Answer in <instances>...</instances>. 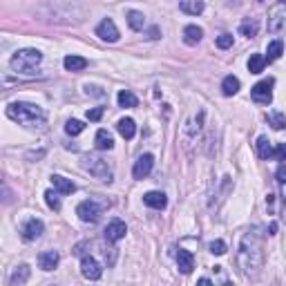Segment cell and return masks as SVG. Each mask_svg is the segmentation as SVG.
<instances>
[{
	"label": "cell",
	"mask_w": 286,
	"mask_h": 286,
	"mask_svg": "<svg viewBox=\"0 0 286 286\" xmlns=\"http://www.w3.org/2000/svg\"><path fill=\"white\" fill-rule=\"evenodd\" d=\"M127 25H130L135 32H143L145 27V16L141 14V11H127Z\"/></svg>",
	"instance_id": "obj_25"
},
{
	"label": "cell",
	"mask_w": 286,
	"mask_h": 286,
	"mask_svg": "<svg viewBox=\"0 0 286 286\" xmlns=\"http://www.w3.org/2000/svg\"><path fill=\"white\" fill-rule=\"evenodd\" d=\"M127 233V226H125V222H121V219H112V222L105 226V241H119V239H123Z\"/></svg>",
	"instance_id": "obj_12"
},
{
	"label": "cell",
	"mask_w": 286,
	"mask_h": 286,
	"mask_svg": "<svg viewBox=\"0 0 286 286\" xmlns=\"http://www.w3.org/2000/svg\"><path fill=\"white\" fill-rule=\"evenodd\" d=\"M177 266H179V271L184 273V275H190L192 269H194L192 253L190 251H184V248H179V253H177Z\"/></svg>",
	"instance_id": "obj_14"
},
{
	"label": "cell",
	"mask_w": 286,
	"mask_h": 286,
	"mask_svg": "<svg viewBox=\"0 0 286 286\" xmlns=\"http://www.w3.org/2000/svg\"><path fill=\"white\" fill-rule=\"evenodd\" d=\"M7 117L11 121H16V123L25 125V127H45V123H47L45 109L40 105H36V103H25V101L9 103Z\"/></svg>",
	"instance_id": "obj_2"
},
{
	"label": "cell",
	"mask_w": 286,
	"mask_h": 286,
	"mask_svg": "<svg viewBox=\"0 0 286 286\" xmlns=\"http://www.w3.org/2000/svg\"><path fill=\"white\" fill-rule=\"evenodd\" d=\"M85 90H87V94H92V96H103L101 87H94V85H92V87H90V85H87V87H85Z\"/></svg>",
	"instance_id": "obj_38"
},
{
	"label": "cell",
	"mask_w": 286,
	"mask_h": 286,
	"mask_svg": "<svg viewBox=\"0 0 286 286\" xmlns=\"http://www.w3.org/2000/svg\"><path fill=\"white\" fill-rule=\"evenodd\" d=\"M117 127H119V135L123 139H135V135H137V123L132 119H121Z\"/></svg>",
	"instance_id": "obj_21"
},
{
	"label": "cell",
	"mask_w": 286,
	"mask_h": 286,
	"mask_svg": "<svg viewBox=\"0 0 286 286\" xmlns=\"http://www.w3.org/2000/svg\"><path fill=\"white\" fill-rule=\"evenodd\" d=\"M273 159H277V161H284L286 159V143H277V148L273 150Z\"/></svg>",
	"instance_id": "obj_35"
},
{
	"label": "cell",
	"mask_w": 286,
	"mask_h": 286,
	"mask_svg": "<svg viewBox=\"0 0 286 286\" xmlns=\"http://www.w3.org/2000/svg\"><path fill=\"white\" fill-rule=\"evenodd\" d=\"M269 123L275 127V130H284V127H286V114H282V112H271L269 114Z\"/></svg>",
	"instance_id": "obj_31"
},
{
	"label": "cell",
	"mask_w": 286,
	"mask_h": 286,
	"mask_svg": "<svg viewBox=\"0 0 286 286\" xmlns=\"http://www.w3.org/2000/svg\"><path fill=\"white\" fill-rule=\"evenodd\" d=\"M275 177H277V181H279V184H284V186H286V166H284V163H282V166L277 168Z\"/></svg>",
	"instance_id": "obj_37"
},
{
	"label": "cell",
	"mask_w": 286,
	"mask_h": 286,
	"mask_svg": "<svg viewBox=\"0 0 286 286\" xmlns=\"http://www.w3.org/2000/svg\"><path fill=\"white\" fill-rule=\"evenodd\" d=\"M117 101H119L121 107H137L139 105V99L130 92V90H121L119 96H117Z\"/></svg>",
	"instance_id": "obj_27"
},
{
	"label": "cell",
	"mask_w": 286,
	"mask_h": 286,
	"mask_svg": "<svg viewBox=\"0 0 286 286\" xmlns=\"http://www.w3.org/2000/svg\"><path fill=\"white\" fill-rule=\"evenodd\" d=\"M204 36V29L197 27V25H186L184 27V42L186 45H197Z\"/></svg>",
	"instance_id": "obj_18"
},
{
	"label": "cell",
	"mask_w": 286,
	"mask_h": 286,
	"mask_svg": "<svg viewBox=\"0 0 286 286\" xmlns=\"http://www.w3.org/2000/svg\"><path fill=\"white\" fill-rule=\"evenodd\" d=\"M63 65H65L68 72H83L85 68H87V60H85L83 56H65Z\"/></svg>",
	"instance_id": "obj_22"
},
{
	"label": "cell",
	"mask_w": 286,
	"mask_h": 286,
	"mask_svg": "<svg viewBox=\"0 0 286 286\" xmlns=\"http://www.w3.org/2000/svg\"><path fill=\"white\" fill-rule=\"evenodd\" d=\"M148 38H152V40H155V38H159V27H152L150 32H148Z\"/></svg>",
	"instance_id": "obj_39"
},
{
	"label": "cell",
	"mask_w": 286,
	"mask_h": 286,
	"mask_svg": "<svg viewBox=\"0 0 286 286\" xmlns=\"http://www.w3.org/2000/svg\"><path fill=\"white\" fill-rule=\"evenodd\" d=\"M94 143H96V148H99V150H112L114 148V139H112V135H109L107 130H99V132H96Z\"/></svg>",
	"instance_id": "obj_23"
},
{
	"label": "cell",
	"mask_w": 286,
	"mask_h": 286,
	"mask_svg": "<svg viewBox=\"0 0 286 286\" xmlns=\"http://www.w3.org/2000/svg\"><path fill=\"white\" fill-rule=\"evenodd\" d=\"M233 45V34H219L217 36V47L219 50H228Z\"/></svg>",
	"instance_id": "obj_33"
},
{
	"label": "cell",
	"mask_w": 286,
	"mask_h": 286,
	"mask_svg": "<svg viewBox=\"0 0 286 286\" xmlns=\"http://www.w3.org/2000/svg\"><path fill=\"white\" fill-rule=\"evenodd\" d=\"M284 52V42L282 40H273L269 42V50H266V63H273V60H277L282 56Z\"/></svg>",
	"instance_id": "obj_26"
},
{
	"label": "cell",
	"mask_w": 286,
	"mask_h": 286,
	"mask_svg": "<svg viewBox=\"0 0 286 286\" xmlns=\"http://www.w3.org/2000/svg\"><path fill=\"white\" fill-rule=\"evenodd\" d=\"M257 155H259V159H269V157L273 155L271 141H269L266 137H259V139H257Z\"/></svg>",
	"instance_id": "obj_29"
},
{
	"label": "cell",
	"mask_w": 286,
	"mask_h": 286,
	"mask_svg": "<svg viewBox=\"0 0 286 286\" xmlns=\"http://www.w3.org/2000/svg\"><path fill=\"white\" fill-rule=\"evenodd\" d=\"M197 286H212V282H210L208 277H202V279L197 282Z\"/></svg>",
	"instance_id": "obj_40"
},
{
	"label": "cell",
	"mask_w": 286,
	"mask_h": 286,
	"mask_svg": "<svg viewBox=\"0 0 286 286\" xmlns=\"http://www.w3.org/2000/svg\"><path fill=\"white\" fill-rule=\"evenodd\" d=\"M269 32L271 34L286 32V3H275L269 9Z\"/></svg>",
	"instance_id": "obj_5"
},
{
	"label": "cell",
	"mask_w": 286,
	"mask_h": 286,
	"mask_svg": "<svg viewBox=\"0 0 286 286\" xmlns=\"http://www.w3.org/2000/svg\"><path fill=\"white\" fill-rule=\"evenodd\" d=\"M206 5L202 3V0H181L179 3V9L184 11V14H192V16H197V14H202Z\"/></svg>",
	"instance_id": "obj_20"
},
{
	"label": "cell",
	"mask_w": 286,
	"mask_h": 286,
	"mask_svg": "<svg viewBox=\"0 0 286 286\" xmlns=\"http://www.w3.org/2000/svg\"><path fill=\"white\" fill-rule=\"evenodd\" d=\"M103 208H105V206H99L94 199H87V202H81V204L76 206V215H78V219H81V222L94 224V222H99Z\"/></svg>",
	"instance_id": "obj_6"
},
{
	"label": "cell",
	"mask_w": 286,
	"mask_h": 286,
	"mask_svg": "<svg viewBox=\"0 0 286 286\" xmlns=\"http://www.w3.org/2000/svg\"><path fill=\"white\" fill-rule=\"evenodd\" d=\"M42 54L38 50H18L14 56H11L9 65L16 74H36V68L40 65Z\"/></svg>",
	"instance_id": "obj_3"
},
{
	"label": "cell",
	"mask_w": 286,
	"mask_h": 286,
	"mask_svg": "<svg viewBox=\"0 0 286 286\" xmlns=\"http://www.w3.org/2000/svg\"><path fill=\"white\" fill-rule=\"evenodd\" d=\"M96 36H99L101 40H107V42H117L119 40V29L114 25L112 18H103L99 23V27H96Z\"/></svg>",
	"instance_id": "obj_9"
},
{
	"label": "cell",
	"mask_w": 286,
	"mask_h": 286,
	"mask_svg": "<svg viewBox=\"0 0 286 286\" xmlns=\"http://www.w3.org/2000/svg\"><path fill=\"white\" fill-rule=\"evenodd\" d=\"M210 253L212 255H224L226 253V241H222V239H215V241H210Z\"/></svg>",
	"instance_id": "obj_34"
},
{
	"label": "cell",
	"mask_w": 286,
	"mask_h": 286,
	"mask_svg": "<svg viewBox=\"0 0 286 286\" xmlns=\"http://www.w3.org/2000/svg\"><path fill=\"white\" fill-rule=\"evenodd\" d=\"M273 85H275L273 78H264V81H259L257 85H253V90H251L253 101L261 103V105H269L273 101Z\"/></svg>",
	"instance_id": "obj_7"
},
{
	"label": "cell",
	"mask_w": 286,
	"mask_h": 286,
	"mask_svg": "<svg viewBox=\"0 0 286 286\" xmlns=\"http://www.w3.org/2000/svg\"><path fill=\"white\" fill-rule=\"evenodd\" d=\"M103 117V107H94V109H87V119L90 121H99Z\"/></svg>",
	"instance_id": "obj_36"
},
{
	"label": "cell",
	"mask_w": 286,
	"mask_h": 286,
	"mask_svg": "<svg viewBox=\"0 0 286 286\" xmlns=\"http://www.w3.org/2000/svg\"><path fill=\"white\" fill-rule=\"evenodd\" d=\"M52 184H54V188H56V192H58V194H72V192L76 190L74 181L60 177V174H52Z\"/></svg>",
	"instance_id": "obj_16"
},
{
	"label": "cell",
	"mask_w": 286,
	"mask_h": 286,
	"mask_svg": "<svg viewBox=\"0 0 286 286\" xmlns=\"http://www.w3.org/2000/svg\"><path fill=\"white\" fill-rule=\"evenodd\" d=\"M143 202H145V206H150V208L163 210V208H166V204H168V199H166V194H163V192L152 190V192H145L143 194Z\"/></svg>",
	"instance_id": "obj_15"
},
{
	"label": "cell",
	"mask_w": 286,
	"mask_h": 286,
	"mask_svg": "<svg viewBox=\"0 0 286 286\" xmlns=\"http://www.w3.org/2000/svg\"><path fill=\"white\" fill-rule=\"evenodd\" d=\"M45 202H47V206H50L52 210H60V199H58V192L47 190V192H45Z\"/></svg>",
	"instance_id": "obj_32"
},
{
	"label": "cell",
	"mask_w": 286,
	"mask_h": 286,
	"mask_svg": "<svg viewBox=\"0 0 286 286\" xmlns=\"http://www.w3.org/2000/svg\"><path fill=\"white\" fill-rule=\"evenodd\" d=\"M222 92H224V96H233V94H237L239 92V78L237 76H226L222 81Z\"/></svg>",
	"instance_id": "obj_24"
},
{
	"label": "cell",
	"mask_w": 286,
	"mask_h": 286,
	"mask_svg": "<svg viewBox=\"0 0 286 286\" xmlns=\"http://www.w3.org/2000/svg\"><path fill=\"white\" fill-rule=\"evenodd\" d=\"M266 65V56H261V54H251V58H248V72L251 74H259L261 70H264Z\"/></svg>",
	"instance_id": "obj_28"
},
{
	"label": "cell",
	"mask_w": 286,
	"mask_h": 286,
	"mask_svg": "<svg viewBox=\"0 0 286 286\" xmlns=\"http://www.w3.org/2000/svg\"><path fill=\"white\" fill-rule=\"evenodd\" d=\"M152 166H155V157H152V155H141L135 161V168H132V177L139 179V181L145 179L152 172Z\"/></svg>",
	"instance_id": "obj_10"
},
{
	"label": "cell",
	"mask_w": 286,
	"mask_h": 286,
	"mask_svg": "<svg viewBox=\"0 0 286 286\" xmlns=\"http://www.w3.org/2000/svg\"><path fill=\"white\" fill-rule=\"evenodd\" d=\"M269 230H271V233H269V235H275V233H277V224H275V222H273V224H271V226H269Z\"/></svg>",
	"instance_id": "obj_41"
},
{
	"label": "cell",
	"mask_w": 286,
	"mask_h": 286,
	"mask_svg": "<svg viewBox=\"0 0 286 286\" xmlns=\"http://www.w3.org/2000/svg\"><path fill=\"white\" fill-rule=\"evenodd\" d=\"M81 273H83V277H87V279H92V282H96V279H101L103 269H101V264L94 257H87V255H85V257L81 259Z\"/></svg>",
	"instance_id": "obj_11"
},
{
	"label": "cell",
	"mask_w": 286,
	"mask_h": 286,
	"mask_svg": "<svg viewBox=\"0 0 286 286\" xmlns=\"http://www.w3.org/2000/svg\"><path fill=\"white\" fill-rule=\"evenodd\" d=\"M29 266L27 264H20L18 269L11 273V277H9V282H11V286H25L27 284V279H29Z\"/></svg>",
	"instance_id": "obj_17"
},
{
	"label": "cell",
	"mask_w": 286,
	"mask_h": 286,
	"mask_svg": "<svg viewBox=\"0 0 286 286\" xmlns=\"http://www.w3.org/2000/svg\"><path fill=\"white\" fill-rule=\"evenodd\" d=\"M45 233V224L40 222V219H27L25 224H23V228H20V235H23V239L25 241H34V239H38V237Z\"/></svg>",
	"instance_id": "obj_8"
},
{
	"label": "cell",
	"mask_w": 286,
	"mask_h": 286,
	"mask_svg": "<svg viewBox=\"0 0 286 286\" xmlns=\"http://www.w3.org/2000/svg\"><path fill=\"white\" fill-rule=\"evenodd\" d=\"M257 29H259V23L255 18H244L239 25V34L246 36V38H255L257 36Z\"/></svg>",
	"instance_id": "obj_19"
},
{
	"label": "cell",
	"mask_w": 286,
	"mask_h": 286,
	"mask_svg": "<svg viewBox=\"0 0 286 286\" xmlns=\"http://www.w3.org/2000/svg\"><path fill=\"white\" fill-rule=\"evenodd\" d=\"M222 286H233V284H230V282H224V284H222Z\"/></svg>",
	"instance_id": "obj_42"
},
{
	"label": "cell",
	"mask_w": 286,
	"mask_h": 286,
	"mask_svg": "<svg viewBox=\"0 0 286 286\" xmlns=\"http://www.w3.org/2000/svg\"><path fill=\"white\" fill-rule=\"evenodd\" d=\"M237 261L246 277H257L261 266H264V251H261V237L251 230L241 237L239 251H237Z\"/></svg>",
	"instance_id": "obj_1"
},
{
	"label": "cell",
	"mask_w": 286,
	"mask_h": 286,
	"mask_svg": "<svg viewBox=\"0 0 286 286\" xmlns=\"http://www.w3.org/2000/svg\"><path fill=\"white\" fill-rule=\"evenodd\" d=\"M83 130H85V125H83V121H78V119H70L68 123H65V132H68L70 137L81 135Z\"/></svg>",
	"instance_id": "obj_30"
},
{
	"label": "cell",
	"mask_w": 286,
	"mask_h": 286,
	"mask_svg": "<svg viewBox=\"0 0 286 286\" xmlns=\"http://www.w3.org/2000/svg\"><path fill=\"white\" fill-rule=\"evenodd\" d=\"M58 261H60L58 251H42L38 255V266L42 271H54L58 266Z\"/></svg>",
	"instance_id": "obj_13"
},
{
	"label": "cell",
	"mask_w": 286,
	"mask_h": 286,
	"mask_svg": "<svg viewBox=\"0 0 286 286\" xmlns=\"http://www.w3.org/2000/svg\"><path fill=\"white\" fill-rule=\"evenodd\" d=\"M81 166L85 172H90L92 177L96 179H101V181H112V170H109L107 166V161H103L99 155H87V157H83V161H81Z\"/></svg>",
	"instance_id": "obj_4"
}]
</instances>
